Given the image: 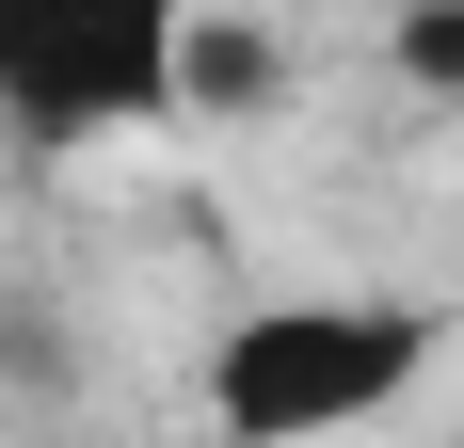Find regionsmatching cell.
Returning <instances> with one entry per match:
<instances>
[{
    "label": "cell",
    "mask_w": 464,
    "mask_h": 448,
    "mask_svg": "<svg viewBox=\"0 0 464 448\" xmlns=\"http://www.w3.org/2000/svg\"><path fill=\"white\" fill-rule=\"evenodd\" d=\"M449 320L432 305H384V288H304V305H256L208 336V433L225 448H321V433H369L401 385L432 368Z\"/></svg>",
    "instance_id": "1"
},
{
    "label": "cell",
    "mask_w": 464,
    "mask_h": 448,
    "mask_svg": "<svg viewBox=\"0 0 464 448\" xmlns=\"http://www.w3.org/2000/svg\"><path fill=\"white\" fill-rule=\"evenodd\" d=\"M208 0H0V112L33 144H112L177 112V64Z\"/></svg>",
    "instance_id": "2"
},
{
    "label": "cell",
    "mask_w": 464,
    "mask_h": 448,
    "mask_svg": "<svg viewBox=\"0 0 464 448\" xmlns=\"http://www.w3.org/2000/svg\"><path fill=\"white\" fill-rule=\"evenodd\" d=\"M401 81H417V96H464V0H417V16H401Z\"/></svg>",
    "instance_id": "3"
}]
</instances>
